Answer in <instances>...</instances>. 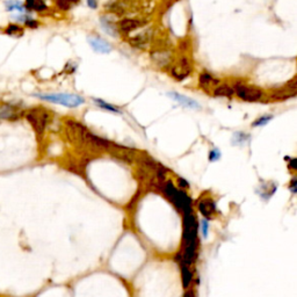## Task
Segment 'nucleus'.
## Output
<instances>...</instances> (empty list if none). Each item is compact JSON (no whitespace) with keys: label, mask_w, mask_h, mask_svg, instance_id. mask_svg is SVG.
Masks as SVG:
<instances>
[{"label":"nucleus","mask_w":297,"mask_h":297,"mask_svg":"<svg viewBox=\"0 0 297 297\" xmlns=\"http://www.w3.org/2000/svg\"><path fill=\"white\" fill-rule=\"evenodd\" d=\"M33 96L44 101L68 107V108H77L85 103V99L82 96L70 94V93H35Z\"/></svg>","instance_id":"1"},{"label":"nucleus","mask_w":297,"mask_h":297,"mask_svg":"<svg viewBox=\"0 0 297 297\" xmlns=\"http://www.w3.org/2000/svg\"><path fill=\"white\" fill-rule=\"evenodd\" d=\"M26 119L29 121V123L32 124V127L35 130V133L41 136L43 135L44 130H46V127L48 122H49L50 116L48 115L47 110L41 109V108H35L30 109L26 113Z\"/></svg>","instance_id":"2"},{"label":"nucleus","mask_w":297,"mask_h":297,"mask_svg":"<svg viewBox=\"0 0 297 297\" xmlns=\"http://www.w3.org/2000/svg\"><path fill=\"white\" fill-rule=\"evenodd\" d=\"M234 94L238 98L247 102H255L264 98V92L260 88L253 87V86H247L243 82H234L232 86Z\"/></svg>","instance_id":"3"},{"label":"nucleus","mask_w":297,"mask_h":297,"mask_svg":"<svg viewBox=\"0 0 297 297\" xmlns=\"http://www.w3.org/2000/svg\"><path fill=\"white\" fill-rule=\"evenodd\" d=\"M87 42L92 49L98 54H109L113 50V47L101 37L91 36L87 39Z\"/></svg>","instance_id":"4"},{"label":"nucleus","mask_w":297,"mask_h":297,"mask_svg":"<svg viewBox=\"0 0 297 297\" xmlns=\"http://www.w3.org/2000/svg\"><path fill=\"white\" fill-rule=\"evenodd\" d=\"M22 115L18 107L8 105V103H2L0 105V119L13 121L19 119Z\"/></svg>","instance_id":"5"},{"label":"nucleus","mask_w":297,"mask_h":297,"mask_svg":"<svg viewBox=\"0 0 297 297\" xmlns=\"http://www.w3.org/2000/svg\"><path fill=\"white\" fill-rule=\"evenodd\" d=\"M168 96H171L172 99L175 100V101L180 103L181 106L186 107V108H191V109H200V103L198 101H195V100H193L191 98H188V96L186 95H182L180 93H177V92H168L167 93Z\"/></svg>","instance_id":"6"},{"label":"nucleus","mask_w":297,"mask_h":297,"mask_svg":"<svg viewBox=\"0 0 297 297\" xmlns=\"http://www.w3.org/2000/svg\"><path fill=\"white\" fill-rule=\"evenodd\" d=\"M220 84L219 79L214 78L212 74H208V72H202L199 77V87L205 89V91H208L209 88H212L214 86V88L216 87L217 85Z\"/></svg>","instance_id":"7"},{"label":"nucleus","mask_w":297,"mask_h":297,"mask_svg":"<svg viewBox=\"0 0 297 297\" xmlns=\"http://www.w3.org/2000/svg\"><path fill=\"white\" fill-rule=\"evenodd\" d=\"M199 210L201 212L202 215L205 216L206 220L213 219L214 213L216 212L215 202H214L212 199L202 200V201L199 203Z\"/></svg>","instance_id":"8"},{"label":"nucleus","mask_w":297,"mask_h":297,"mask_svg":"<svg viewBox=\"0 0 297 297\" xmlns=\"http://www.w3.org/2000/svg\"><path fill=\"white\" fill-rule=\"evenodd\" d=\"M142 26V22L140 20H135V19H124L122 21H120L119 23V29L123 33H130L136 30L137 28H140Z\"/></svg>","instance_id":"9"},{"label":"nucleus","mask_w":297,"mask_h":297,"mask_svg":"<svg viewBox=\"0 0 297 297\" xmlns=\"http://www.w3.org/2000/svg\"><path fill=\"white\" fill-rule=\"evenodd\" d=\"M5 8L7 12H16V13H29L25 7V4L20 0H6L4 2Z\"/></svg>","instance_id":"10"},{"label":"nucleus","mask_w":297,"mask_h":297,"mask_svg":"<svg viewBox=\"0 0 297 297\" xmlns=\"http://www.w3.org/2000/svg\"><path fill=\"white\" fill-rule=\"evenodd\" d=\"M213 94L215 96H224V98H232L234 95V91L232 86L223 84V85H217L215 88H214Z\"/></svg>","instance_id":"11"},{"label":"nucleus","mask_w":297,"mask_h":297,"mask_svg":"<svg viewBox=\"0 0 297 297\" xmlns=\"http://www.w3.org/2000/svg\"><path fill=\"white\" fill-rule=\"evenodd\" d=\"M25 29H23L22 26H20L19 23H8L7 26L5 27L2 33L6 34V35L11 36H21Z\"/></svg>","instance_id":"12"},{"label":"nucleus","mask_w":297,"mask_h":297,"mask_svg":"<svg viewBox=\"0 0 297 297\" xmlns=\"http://www.w3.org/2000/svg\"><path fill=\"white\" fill-rule=\"evenodd\" d=\"M181 275H182V285H184L185 288H188L192 282L193 275H192V272L189 271L188 266L182 264V262H181Z\"/></svg>","instance_id":"13"},{"label":"nucleus","mask_w":297,"mask_h":297,"mask_svg":"<svg viewBox=\"0 0 297 297\" xmlns=\"http://www.w3.org/2000/svg\"><path fill=\"white\" fill-rule=\"evenodd\" d=\"M92 100L96 103V105H98V106L100 107V108L108 110V112L117 113V114H120V113H121V110H120L119 108H117V107L113 106V105H110V103H107L106 101H103V100H101V99H93V98H92Z\"/></svg>","instance_id":"14"},{"label":"nucleus","mask_w":297,"mask_h":297,"mask_svg":"<svg viewBox=\"0 0 297 297\" xmlns=\"http://www.w3.org/2000/svg\"><path fill=\"white\" fill-rule=\"evenodd\" d=\"M57 7L62 9V11H69L72 6L78 4L79 0H55Z\"/></svg>","instance_id":"15"},{"label":"nucleus","mask_w":297,"mask_h":297,"mask_svg":"<svg viewBox=\"0 0 297 297\" xmlns=\"http://www.w3.org/2000/svg\"><path fill=\"white\" fill-rule=\"evenodd\" d=\"M261 189H262V191L260 192V196L262 199L267 200L275 193L276 186H274V187L271 188V184H268L267 186H261Z\"/></svg>","instance_id":"16"},{"label":"nucleus","mask_w":297,"mask_h":297,"mask_svg":"<svg viewBox=\"0 0 297 297\" xmlns=\"http://www.w3.org/2000/svg\"><path fill=\"white\" fill-rule=\"evenodd\" d=\"M273 120V115H265V116H260L258 117L257 120L253 121V123H252V127L253 128H257V127H264L267 124L269 121Z\"/></svg>","instance_id":"17"},{"label":"nucleus","mask_w":297,"mask_h":297,"mask_svg":"<svg viewBox=\"0 0 297 297\" xmlns=\"http://www.w3.org/2000/svg\"><path fill=\"white\" fill-rule=\"evenodd\" d=\"M33 11L37 13H43L48 11V6L46 4V1H44V0H35V1H34L32 12Z\"/></svg>","instance_id":"18"},{"label":"nucleus","mask_w":297,"mask_h":297,"mask_svg":"<svg viewBox=\"0 0 297 297\" xmlns=\"http://www.w3.org/2000/svg\"><path fill=\"white\" fill-rule=\"evenodd\" d=\"M248 138V136L246 134H244V133H236L233 135V143H236V144H243L245 141H246Z\"/></svg>","instance_id":"19"},{"label":"nucleus","mask_w":297,"mask_h":297,"mask_svg":"<svg viewBox=\"0 0 297 297\" xmlns=\"http://www.w3.org/2000/svg\"><path fill=\"white\" fill-rule=\"evenodd\" d=\"M23 25H25L26 27H28V28H32V29H35V28H37V27L40 26V22L37 21V20H35V19H33V16L30 15L28 19L26 20L25 22H23Z\"/></svg>","instance_id":"20"},{"label":"nucleus","mask_w":297,"mask_h":297,"mask_svg":"<svg viewBox=\"0 0 297 297\" xmlns=\"http://www.w3.org/2000/svg\"><path fill=\"white\" fill-rule=\"evenodd\" d=\"M201 232H202V236L205 239L208 238V233H209V223H208V220L203 219L201 221Z\"/></svg>","instance_id":"21"},{"label":"nucleus","mask_w":297,"mask_h":297,"mask_svg":"<svg viewBox=\"0 0 297 297\" xmlns=\"http://www.w3.org/2000/svg\"><path fill=\"white\" fill-rule=\"evenodd\" d=\"M221 158V152L219 148H214L209 152V161H212V163H215V161L220 160Z\"/></svg>","instance_id":"22"},{"label":"nucleus","mask_w":297,"mask_h":297,"mask_svg":"<svg viewBox=\"0 0 297 297\" xmlns=\"http://www.w3.org/2000/svg\"><path fill=\"white\" fill-rule=\"evenodd\" d=\"M289 189L292 191L293 194H296V193H297V178L296 177H294L292 179V181H290Z\"/></svg>","instance_id":"23"},{"label":"nucleus","mask_w":297,"mask_h":297,"mask_svg":"<svg viewBox=\"0 0 297 297\" xmlns=\"http://www.w3.org/2000/svg\"><path fill=\"white\" fill-rule=\"evenodd\" d=\"M286 159L289 161L288 165H289V168H290V170L296 171V168H297V159H296V158H293V159H290V158H287V157H286Z\"/></svg>","instance_id":"24"},{"label":"nucleus","mask_w":297,"mask_h":297,"mask_svg":"<svg viewBox=\"0 0 297 297\" xmlns=\"http://www.w3.org/2000/svg\"><path fill=\"white\" fill-rule=\"evenodd\" d=\"M178 185L180 186L181 188H188L189 187V184L187 181L185 180V179H182V178H179L178 179Z\"/></svg>","instance_id":"25"},{"label":"nucleus","mask_w":297,"mask_h":297,"mask_svg":"<svg viewBox=\"0 0 297 297\" xmlns=\"http://www.w3.org/2000/svg\"><path fill=\"white\" fill-rule=\"evenodd\" d=\"M87 5L89 8L94 9L98 7V1H96V0H87Z\"/></svg>","instance_id":"26"}]
</instances>
